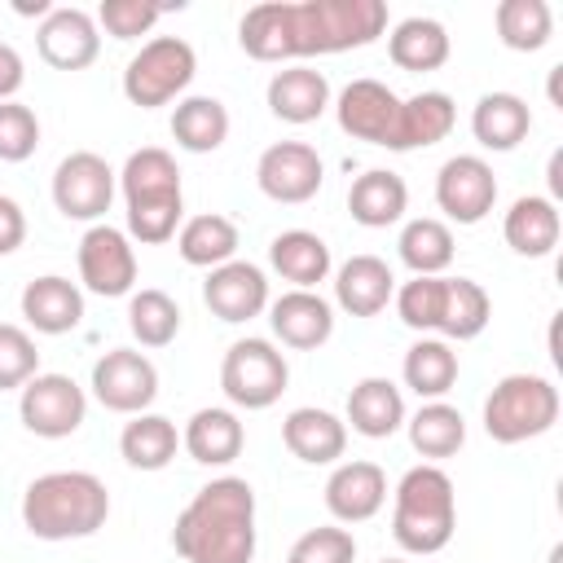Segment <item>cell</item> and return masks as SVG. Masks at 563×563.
<instances>
[{
	"label": "cell",
	"mask_w": 563,
	"mask_h": 563,
	"mask_svg": "<svg viewBox=\"0 0 563 563\" xmlns=\"http://www.w3.org/2000/svg\"><path fill=\"white\" fill-rule=\"evenodd\" d=\"M79 282L84 290L101 295V299H119L132 295L136 286V246L123 229L114 224H88V233L79 238Z\"/></svg>",
	"instance_id": "obj_11"
},
{
	"label": "cell",
	"mask_w": 563,
	"mask_h": 563,
	"mask_svg": "<svg viewBox=\"0 0 563 563\" xmlns=\"http://www.w3.org/2000/svg\"><path fill=\"white\" fill-rule=\"evenodd\" d=\"M273 334L295 352H317L334 334V308L317 290H286L268 303Z\"/></svg>",
	"instance_id": "obj_19"
},
{
	"label": "cell",
	"mask_w": 563,
	"mask_h": 563,
	"mask_svg": "<svg viewBox=\"0 0 563 563\" xmlns=\"http://www.w3.org/2000/svg\"><path fill=\"white\" fill-rule=\"evenodd\" d=\"M400 378H405V387H409L418 400H444V396L453 391V383H457V352H453V343L422 334V339L405 352Z\"/></svg>",
	"instance_id": "obj_32"
},
{
	"label": "cell",
	"mask_w": 563,
	"mask_h": 563,
	"mask_svg": "<svg viewBox=\"0 0 563 563\" xmlns=\"http://www.w3.org/2000/svg\"><path fill=\"white\" fill-rule=\"evenodd\" d=\"M18 418L40 440H66L88 418V396L70 374H35L18 396Z\"/></svg>",
	"instance_id": "obj_9"
},
{
	"label": "cell",
	"mask_w": 563,
	"mask_h": 563,
	"mask_svg": "<svg viewBox=\"0 0 563 563\" xmlns=\"http://www.w3.org/2000/svg\"><path fill=\"white\" fill-rule=\"evenodd\" d=\"M18 303H22V317L35 334H70L84 321V290L57 273L26 282Z\"/></svg>",
	"instance_id": "obj_21"
},
{
	"label": "cell",
	"mask_w": 563,
	"mask_h": 563,
	"mask_svg": "<svg viewBox=\"0 0 563 563\" xmlns=\"http://www.w3.org/2000/svg\"><path fill=\"white\" fill-rule=\"evenodd\" d=\"M405 207H409V185H405L396 172H387V167L361 172V176L352 180V189H347V211H352V220L365 224V229H387V224H396V220L405 216Z\"/></svg>",
	"instance_id": "obj_30"
},
{
	"label": "cell",
	"mask_w": 563,
	"mask_h": 563,
	"mask_svg": "<svg viewBox=\"0 0 563 563\" xmlns=\"http://www.w3.org/2000/svg\"><path fill=\"white\" fill-rule=\"evenodd\" d=\"M405 396H400V387L391 383V378H378V374H369V378H361L352 391H347V427L356 431V435H365V440H387V435H396L400 427H405Z\"/></svg>",
	"instance_id": "obj_27"
},
{
	"label": "cell",
	"mask_w": 563,
	"mask_h": 563,
	"mask_svg": "<svg viewBox=\"0 0 563 563\" xmlns=\"http://www.w3.org/2000/svg\"><path fill=\"white\" fill-rule=\"evenodd\" d=\"M92 396L110 413H145L158 396V369L136 347H110L92 365Z\"/></svg>",
	"instance_id": "obj_13"
},
{
	"label": "cell",
	"mask_w": 563,
	"mask_h": 563,
	"mask_svg": "<svg viewBox=\"0 0 563 563\" xmlns=\"http://www.w3.org/2000/svg\"><path fill=\"white\" fill-rule=\"evenodd\" d=\"M114 167L92 154V150H75L57 163L53 172V207L66 216V220H88V224H101V216L110 211L114 202Z\"/></svg>",
	"instance_id": "obj_10"
},
{
	"label": "cell",
	"mask_w": 563,
	"mask_h": 563,
	"mask_svg": "<svg viewBox=\"0 0 563 563\" xmlns=\"http://www.w3.org/2000/svg\"><path fill=\"white\" fill-rule=\"evenodd\" d=\"M290 383L286 356L268 339H238L220 361V391L238 409H268Z\"/></svg>",
	"instance_id": "obj_8"
},
{
	"label": "cell",
	"mask_w": 563,
	"mask_h": 563,
	"mask_svg": "<svg viewBox=\"0 0 563 563\" xmlns=\"http://www.w3.org/2000/svg\"><path fill=\"white\" fill-rule=\"evenodd\" d=\"M334 119L352 141H369V145L391 150L396 119H400V97L383 79H352L334 97Z\"/></svg>",
	"instance_id": "obj_15"
},
{
	"label": "cell",
	"mask_w": 563,
	"mask_h": 563,
	"mask_svg": "<svg viewBox=\"0 0 563 563\" xmlns=\"http://www.w3.org/2000/svg\"><path fill=\"white\" fill-rule=\"evenodd\" d=\"M26 242V216L13 198L0 194V255H13Z\"/></svg>",
	"instance_id": "obj_46"
},
{
	"label": "cell",
	"mask_w": 563,
	"mask_h": 563,
	"mask_svg": "<svg viewBox=\"0 0 563 563\" xmlns=\"http://www.w3.org/2000/svg\"><path fill=\"white\" fill-rule=\"evenodd\" d=\"M282 444L308 466H334L347 449V422L330 409L299 405L282 418Z\"/></svg>",
	"instance_id": "obj_20"
},
{
	"label": "cell",
	"mask_w": 563,
	"mask_h": 563,
	"mask_svg": "<svg viewBox=\"0 0 563 563\" xmlns=\"http://www.w3.org/2000/svg\"><path fill=\"white\" fill-rule=\"evenodd\" d=\"M493 26L510 53H537L554 35V13L545 0H501L493 13Z\"/></svg>",
	"instance_id": "obj_39"
},
{
	"label": "cell",
	"mask_w": 563,
	"mask_h": 563,
	"mask_svg": "<svg viewBox=\"0 0 563 563\" xmlns=\"http://www.w3.org/2000/svg\"><path fill=\"white\" fill-rule=\"evenodd\" d=\"M396 295V277L378 255H352L334 273V303L347 317H378Z\"/></svg>",
	"instance_id": "obj_22"
},
{
	"label": "cell",
	"mask_w": 563,
	"mask_h": 563,
	"mask_svg": "<svg viewBox=\"0 0 563 563\" xmlns=\"http://www.w3.org/2000/svg\"><path fill=\"white\" fill-rule=\"evenodd\" d=\"M396 312L409 330L431 334L440 330V312H444V277H413L405 286H396Z\"/></svg>",
	"instance_id": "obj_41"
},
{
	"label": "cell",
	"mask_w": 563,
	"mask_h": 563,
	"mask_svg": "<svg viewBox=\"0 0 563 563\" xmlns=\"http://www.w3.org/2000/svg\"><path fill=\"white\" fill-rule=\"evenodd\" d=\"M387 31L383 0H268L238 22V44L255 62H295L365 48Z\"/></svg>",
	"instance_id": "obj_1"
},
{
	"label": "cell",
	"mask_w": 563,
	"mask_h": 563,
	"mask_svg": "<svg viewBox=\"0 0 563 563\" xmlns=\"http://www.w3.org/2000/svg\"><path fill=\"white\" fill-rule=\"evenodd\" d=\"M493 317V299L479 282L471 277H444V312H440V330L444 343H466V339H479L484 325Z\"/></svg>",
	"instance_id": "obj_38"
},
{
	"label": "cell",
	"mask_w": 563,
	"mask_h": 563,
	"mask_svg": "<svg viewBox=\"0 0 563 563\" xmlns=\"http://www.w3.org/2000/svg\"><path fill=\"white\" fill-rule=\"evenodd\" d=\"M172 136L189 154H211L229 141V110L220 97H180L172 110Z\"/></svg>",
	"instance_id": "obj_35"
},
{
	"label": "cell",
	"mask_w": 563,
	"mask_h": 563,
	"mask_svg": "<svg viewBox=\"0 0 563 563\" xmlns=\"http://www.w3.org/2000/svg\"><path fill=\"white\" fill-rule=\"evenodd\" d=\"M40 150V119L22 101H0V163H26Z\"/></svg>",
	"instance_id": "obj_45"
},
{
	"label": "cell",
	"mask_w": 563,
	"mask_h": 563,
	"mask_svg": "<svg viewBox=\"0 0 563 563\" xmlns=\"http://www.w3.org/2000/svg\"><path fill=\"white\" fill-rule=\"evenodd\" d=\"M378 563H409V559H378Z\"/></svg>",
	"instance_id": "obj_48"
},
{
	"label": "cell",
	"mask_w": 563,
	"mask_h": 563,
	"mask_svg": "<svg viewBox=\"0 0 563 563\" xmlns=\"http://www.w3.org/2000/svg\"><path fill=\"white\" fill-rule=\"evenodd\" d=\"M497 202V176L479 154H453L435 172V207L453 224H479Z\"/></svg>",
	"instance_id": "obj_14"
},
{
	"label": "cell",
	"mask_w": 563,
	"mask_h": 563,
	"mask_svg": "<svg viewBox=\"0 0 563 563\" xmlns=\"http://www.w3.org/2000/svg\"><path fill=\"white\" fill-rule=\"evenodd\" d=\"M172 545L185 563H251L255 559V488L238 475L202 484L176 515Z\"/></svg>",
	"instance_id": "obj_2"
},
{
	"label": "cell",
	"mask_w": 563,
	"mask_h": 563,
	"mask_svg": "<svg viewBox=\"0 0 563 563\" xmlns=\"http://www.w3.org/2000/svg\"><path fill=\"white\" fill-rule=\"evenodd\" d=\"M356 559V537L339 523H321V528H308L290 550H286V563H352Z\"/></svg>",
	"instance_id": "obj_44"
},
{
	"label": "cell",
	"mask_w": 563,
	"mask_h": 563,
	"mask_svg": "<svg viewBox=\"0 0 563 563\" xmlns=\"http://www.w3.org/2000/svg\"><path fill=\"white\" fill-rule=\"evenodd\" d=\"M405 427H409L413 453H422L427 462H444L466 444V418L449 400H422L418 413L405 418Z\"/></svg>",
	"instance_id": "obj_36"
},
{
	"label": "cell",
	"mask_w": 563,
	"mask_h": 563,
	"mask_svg": "<svg viewBox=\"0 0 563 563\" xmlns=\"http://www.w3.org/2000/svg\"><path fill=\"white\" fill-rule=\"evenodd\" d=\"M449 31L435 22V18H405L391 26L387 35V57L400 66V70H440L449 62Z\"/></svg>",
	"instance_id": "obj_34"
},
{
	"label": "cell",
	"mask_w": 563,
	"mask_h": 563,
	"mask_svg": "<svg viewBox=\"0 0 563 563\" xmlns=\"http://www.w3.org/2000/svg\"><path fill=\"white\" fill-rule=\"evenodd\" d=\"M264 101L282 123H317L330 110V79L312 66H286L268 79Z\"/></svg>",
	"instance_id": "obj_24"
},
{
	"label": "cell",
	"mask_w": 563,
	"mask_h": 563,
	"mask_svg": "<svg viewBox=\"0 0 563 563\" xmlns=\"http://www.w3.org/2000/svg\"><path fill=\"white\" fill-rule=\"evenodd\" d=\"M387 501V475L378 462L352 457L339 462L325 479V510L334 515V523H365L383 510Z\"/></svg>",
	"instance_id": "obj_18"
},
{
	"label": "cell",
	"mask_w": 563,
	"mask_h": 563,
	"mask_svg": "<svg viewBox=\"0 0 563 563\" xmlns=\"http://www.w3.org/2000/svg\"><path fill=\"white\" fill-rule=\"evenodd\" d=\"M163 13L167 4H154V0H101L97 31H106L110 40H136V35H150V26Z\"/></svg>",
	"instance_id": "obj_43"
},
{
	"label": "cell",
	"mask_w": 563,
	"mask_h": 563,
	"mask_svg": "<svg viewBox=\"0 0 563 563\" xmlns=\"http://www.w3.org/2000/svg\"><path fill=\"white\" fill-rule=\"evenodd\" d=\"M457 528V493L444 466H409L391 493V537L405 554H440Z\"/></svg>",
	"instance_id": "obj_5"
},
{
	"label": "cell",
	"mask_w": 563,
	"mask_h": 563,
	"mask_svg": "<svg viewBox=\"0 0 563 563\" xmlns=\"http://www.w3.org/2000/svg\"><path fill=\"white\" fill-rule=\"evenodd\" d=\"M194 75H198L194 44L180 35H154L123 66V97L141 110H158V106L176 101L194 84Z\"/></svg>",
	"instance_id": "obj_7"
},
{
	"label": "cell",
	"mask_w": 563,
	"mask_h": 563,
	"mask_svg": "<svg viewBox=\"0 0 563 563\" xmlns=\"http://www.w3.org/2000/svg\"><path fill=\"white\" fill-rule=\"evenodd\" d=\"M180 449V431L172 418L163 413H132V422H123L119 431V453L132 471H163Z\"/></svg>",
	"instance_id": "obj_33"
},
{
	"label": "cell",
	"mask_w": 563,
	"mask_h": 563,
	"mask_svg": "<svg viewBox=\"0 0 563 563\" xmlns=\"http://www.w3.org/2000/svg\"><path fill=\"white\" fill-rule=\"evenodd\" d=\"M559 422V387L541 374H506L484 400V431L497 444H523Z\"/></svg>",
	"instance_id": "obj_6"
},
{
	"label": "cell",
	"mask_w": 563,
	"mask_h": 563,
	"mask_svg": "<svg viewBox=\"0 0 563 563\" xmlns=\"http://www.w3.org/2000/svg\"><path fill=\"white\" fill-rule=\"evenodd\" d=\"M22 79H26V62H22V53H18L13 44L0 40V101H13L18 88H22Z\"/></svg>",
	"instance_id": "obj_47"
},
{
	"label": "cell",
	"mask_w": 563,
	"mask_h": 563,
	"mask_svg": "<svg viewBox=\"0 0 563 563\" xmlns=\"http://www.w3.org/2000/svg\"><path fill=\"white\" fill-rule=\"evenodd\" d=\"M532 132V110L523 97L515 92H484L471 110V136L484 145V150H515L523 136Z\"/></svg>",
	"instance_id": "obj_29"
},
{
	"label": "cell",
	"mask_w": 563,
	"mask_h": 563,
	"mask_svg": "<svg viewBox=\"0 0 563 563\" xmlns=\"http://www.w3.org/2000/svg\"><path fill=\"white\" fill-rule=\"evenodd\" d=\"M396 251H400V264L413 277H440L453 264V229L435 216H418L400 229Z\"/></svg>",
	"instance_id": "obj_37"
},
{
	"label": "cell",
	"mask_w": 563,
	"mask_h": 563,
	"mask_svg": "<svg viewBox=\"0 0 563 563\" xmlns=\"http://www.w3.org/2000/svg\"><path fill=\"white\" fill-rule=\"evenodd\" d=\"M268 264L277 268L282 282H290V290H317L330 277V268H334L325 238L312 233V229H286V233H277L268 242Z\"/></svg>",
	"instance_id": "obj_26"
},
{
	"label": "cell",
	"mask_w": 563,
	"mask_h": 563,
	"mask_svg": "<svg viewBox=\"0 0 563 563\" xmlns=\"http://www.w3.org/2000/svg\"><path fill=\"white\" fill-rule=\"evenodd\" d=\"M110 519V493L92 471H48L22 493V523L40 541H84Z\"/></svg>",
	"instance_id": "obj_3"
},
{
	"label": "cell",
	"mask_w": 563,
	"mask_h": 563,
	"mask_svg": "<svg viewBox=\"0 0 563 563\" xmlns=\"http://www.w3.org/2000/svg\"><path fill=\"white\" fill-rule=\"evenodd\" d=\"M119 189L128 202V238L141 246H163L176 238V229L185 224V189H180V167L167 150L145 145L132 150L123 172H119Z\"/></svg>",
	"instance_id": "obj_4"
},
{
	"label": "cell",
	"mask_w": 563,
	"mask_h": 563,
	"mask_svg": "<svg viewBox=\"0 0 563 563\" xmlns=\"http://www.w3.org/2000/svg\"><path fill=\"white\" fill-rule=\"evenodd\" d=\"M35 374H40L35 339L22 325L0 321V391H22Z\"/></svg>",
	"instance_id": "obj_42"
},
{
	"label": "cell",
	"mask_w": 563,
	"mask_h": 563,
	"mask_svg": "<svg viewBox=\"0 0 563 563\" xmlns=\"http://www.w3.org/2000/svg\"><path fill=\"white\" fill-rule=\"evenodd\" d=\"M202 303L211 308V317H220L229 325H242V321H251L268 308V277L251 260H229V264L207 273Z\"/></svg>",
	"instance_id": "obj_17"
},
{
	"label": "cell",
	"mask_w": 563,
	"mask_h": 563,
	"mask_svg": "<svg viewBox=\"0 0 563 563\" xmlns=\"http://www.w3.org/2000/svg\"><path fill=\"white\" fill-rule=\"evenodd\" d=\"M255 185H260L264 198L286 202V207H299V202H308V198L321 194L325 163H321V154L308 141H277V145H268L260 154Z\"/></svg>",
	"instance_id": "obj_12"
},
{
	"label": "cell",
	"mask_w": 563,
	"mask_h": 563,
	"mask_svg": "<svg viewBox=\"0 0 563 563\" xmlns=\"http://www.w3.org/2000/svg\"><path fill=\"white\" fill-rule=\"evenodd\" d=\"M128 330L141 347H167L180 334V303L167 290H132L128 299Z\"/></svg>",
	"instance_id": "obj_40"
},
{
	"label": "cell",
	"mask_w": 563,
	"mask_h": 563,
	"mask_svg": "<svg viewBox=\"0 0 563 563\" xmlns=\"http://www.w3.org/2000/svg\"><path fill=\"white\" fill-rule=\"evenodd\" d=\"M176 251L185 264L194 268H220L229 260H238V224L220 211H202V216H189L180 229H176Z\"/></svg>",
	"instance_id": "obj_31"
},
{
	"label": "cell",
	"mask_w": 563,
	"mask_h": 563,
	"mask_svg": "<svg viewBox=\"0 0 563 563\" xmlns=\"http://www.w3.org/2000/svg\"><path fill=\"white\" fill-rule=\"evenodd\" d=\"M559 233H563V216L550 198L541 194H523L510 202L506 220H501V238L515 255H528V260H545L554 246H559Z\"/></svg>",
	"instance_id": "obj_25"
},
{
	"label": "cell",
	"mask_w": 563,
	"mask_h": 563,
	"mask_svg": "<svg viewBox=\"0 0 563 563\" xmlns=\"http://www.w3.org/2000/svg\"><path fill=\"white\" fill-rule=\"evenodd\" d=\"M242 444H246L242 418H238L233 409H220V405L198 409V413L185 422V431H180V449H185L198 466H229V462H238Z\"/></svg>",
	"instance_id": "obj_23"
},
{
	"label": "cell",
	"mask_w": 563,
	"mask_h": 563,
	"mask_svg": "<svg viewBox=\"0 0 563 563\" xmlns=\"http://www.w3.org/2000/svg\"><path fill=\"white\" fill-rule=\"evenodd\" d=\"M35 48H40V57L53 70H84L101 53L97 18L88 9H75V4L48 9L44 22H40V31H35Z\"/></svg>",
	"instance_id": "obj_16"
},
{
	"label": "cell",
	"mask_w": 563,
	"mask_h": 563,
	"mask_svg": "<svg viewBox=\"0 0 563 563\" xmlns=\"http://www.w3.org/2000/svg\"><path fill=\"white\" fill-rule=\"evenodd\" d=\"M457 123V106L449 92H413V97H400V119H396V141L391 150L405 154V150H427L435 141H444Z\"/></svg>",
	"instance_id": "obj_28"
}]
</instances>
